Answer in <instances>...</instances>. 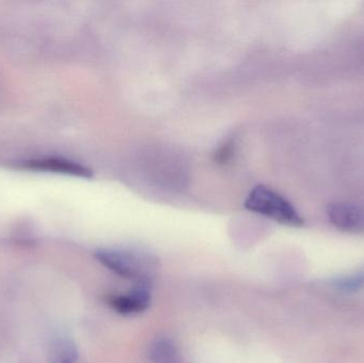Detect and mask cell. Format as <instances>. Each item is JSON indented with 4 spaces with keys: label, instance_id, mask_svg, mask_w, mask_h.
I'll use <instances>...</instances> for the list:
<instances>
[{
    "label": "cell",
    "instance_id": "6",
    "mask_svg": "<svg viewBox=\"0 0 364 363\" xmlns=\"http://www.w3.org/2000/svg\"><path fill=\"white\" fill-rule=\"evenodd\" d=\"M149 358L151 363H183L178 350L168 339H158L149 347Z\"/></svg>",
    "mask_w": 364,
    "mask_h": 363
},
{
    "label": "cell",
    "instance_id": "9",
    "mask_svg": "<svg viewBox=\"0 0 364 363\" xmlns=\"http://www.w3.org/2000/svg\"><path fill=\"white\" fill-rule=\"evenodd\" d=\"M76 350L73 345H65L60 353V358L58 363H76Z\"/></svg>",
    "mask_w": 364,
    "mask_h": 363
},
{
    "label": "cell",
    "instance_id": "7",
    "mask_svg": "<svg viewBox=\"0 0 364 363\" xmlns=\"http://www.w3.org/2000/svg\"><path fill=\"white\" fill-rule=\"evenodd\" d=\"M335 287L342 292H356L364 287V271L341 277L336 281Z\"/></svg>",
    "mask_w": 364,
    "mask_h": 363
},
{
    "label": "cell",
    "instance_id": "1",
    "mask_svg": "<svg viewBox=\"0 0 364 363\" xmlns=\"http://www.w3.org/2000/svg\"><path fill=\"white\" fill-rule=\"evenodd\" d=\"M244 206L247 210L269 217L282 225L291 227L304 225L303 217L288 200L263 185H259L250 192Z\"/></svg>",
    "mask_w": 364,
    "mask_h": 363
},
{
    "label": "cell",
    "instance_id": "5",
    "mask_svg": "<svg viewBox=\"0 0 364 363\" xmlns=\"http://www.w3.org/2000/svg\"><path fill=\"white\" fill-rule=\"evenodd\" d=\"M23 168L36 172H50L57 174L70 175V176L91 178L93 173L90 168L64 158H43V159L30 160L23 164Z\"/></svg>",
    "mask_w": 364,
    "mask_h": 363
},
{
    "label": "cell",
    "instance_id": "8",
    "mask_svg": "<svg viewBox=\"0 0 364 363\" xmlns=\"http://www.w3.org/2000/svg\"><path fill=\"white\" fill-rule=\"evenodd\" d=\"M233 153H235V151H233V143H225V144L223 145L222 147H220L218 151H216L215 161L218 162V163H227V162L232 158Z\"/></svg>",
    "mask_w": 364,
    "mask_h": 363
},
{
    "label": "cell",
    "instance_id": "4",
    "mask_svg": "<svg viewBox=\"0 0 364 363\" xmlns=\"http://www.w3.org/2000/svg\"><path fill=\"white\" fill-rule=\"evenodd\" d=\"M329 221L342 232H364V210L355 205L336 202L327 208Z\"/></svg>",
    "mask_w": 364,
    "mask_h": 363
},
{
    "label": "cell",
    "instance_id": "2",
    "mask_svg": "<svg viewBox=\"0 0 364 363\" xmlns=\"http://www.w3.org/2000/svg\"><path fill=\"white\" fill-rule=\"evenodd\" d=\"M95 256L102 266L119 276L151 285L156 261L149 256L124 249H100Z\"/></svg>",
    "mask_w": 364,
    "mask_h": 363
},
{
    "label": "cell",
    "instance_id": "3",
    "mask_svg": "<svg viewBox=\"0 0 364 363\" xmlns=\"http://www.w3.org/2000/svg\"><path fill=\"white\" fill-rule=\"evenodd\" d=\"M151 292L149 283H136L134 289L122 296H112L109 304L122 315H136L151 306Z\"/></svg>",
    "mask_w": 364,
    "mask_h": 363
}]
</instances>
